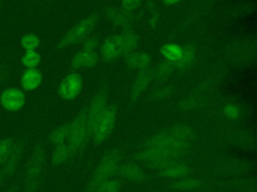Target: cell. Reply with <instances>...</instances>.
<instances>
[{"label": "cell", "instance_id": "cell-27", "mask_svg": "<svg viewBox=\"0 0 257 192\" xmlns=\"http://www.w3.org/2000/svg\"><path fill=\"white\" fill-rule=\"evenodd\" d=\"M201 185V181L198 179H184L177 181L173 183V188L179 189V190H189V189H195Z\"/></svg>", "mask_w": 257, "mask_h": 192}, {"label": "cell", "instance_id": "cell-10", "mask_svg": "<svg viewBox=\"0 0 257 192\" xmlns=\"http://www.w3.org/2000/svg\"><path fill=\"white\" fill-rule=\"evenodd\" d=\"M23 150H24V145L22 142L18 141V142H14V145L10 151V153L8 154L7 158L5 159V161L2 163V165L0 166V173L6 178L8 179L16 170V167L22 157L23 154Z\"/></svg>", "mask_w": 257, "mask_h": 192}, {"label": "cell", "instance_id": "cell-38", "mask_svg": "<svg viewBox=\"0 0 257 192\" xmlns=\"http://www.w3.org/2000/svg\"><path fill=\"white\" fill-rule=\"evenodd\" d=\"M246 192H254V191H246Z\"/></svg>", "mask_w": 257, "mask_h": 192}, {"label": "cell", "instance_id": "cell-21", "mask_svg": "<svg viewBox=\"0 0 257 192\" xmlns=\"http://www.w3.org/2000/svg\"><path fill=\"white\" fill-rule=\"evenodd\" d=\"M121 174L128 180L141 181L146 178V173L137 164L130 163L121 167Z\"/></svg>", "mask_w": 257, "mask_h": 192}, {"label": "cell", "instance_id": "cell-13", "mask_svg": "<svg viewBox=\"0 0 257 192\" xmlns=\"http://www.w3.org/2000/svg\"><path fill=\"white\" fill-rule=\"evenodd\" d=\"M152 80H153L152 69L146 68L144 70H141L132 85V89H131L132 99L137 100L144 93V91L148 88V86Z\"/></svg>", "mask_w": 257, "mask_h": 192}, {"label": "cell", "instance_id": "cell-23", "mask_svg": "<svg viewBox=\"0 0 257 192\" xmlns=\"http://www.w3.org/2000/svg\"><path fill=\"white\" fill-rule=\"evenodd\" d=\"M68 131H69V123H66V124H63V125L57 127L50 133L49 141L54 146L64 143L68 137Z\"/></svg>", "mask_w": 257, "mask_h": 192}, {"label": "cell", "instance_id": "cell-16", "mask_svg": "<svg viewBox=\"0 0 257 192\" xmlns=\"http://www.w3.org/2000/svg\"><path fill=\"white\" fill-rule=\"evenodd\" d=\"M125 64L135 70H144L149 67L151 63V56L147 53H139V52H131L124 55Z\"/></svg>", "mask_w": 257, "mask_h": 192}, {"label": "cell", "instance_id": "cell-36", "mask_svg": "<svg viewBox=\"0 0 257 192\" xmlns=\"http://www.w3.org/2000/svg\"><path fill=\"white\" fill-rule=\"evenodd\" d=\"M4 71L3 70H0V84H1V82H2V79H3V77H4Z\"/></svg>", "mask_w": 257, "mask_h": 192}, {"label": "cell", "instance_id": "cell-17", "mask_svg": "<svg viewBox=\"0 0 257 192\" xmlns=\"http://www.w3.org/2000/svg\"><path fill=\"white\" fill-rule=\"evenodd\" d=\"M119 40L121 45V55H126L134 52V49L138 45L139 37L134 31L126 28L123 30L121 35H119Z\"/></svg>", "mask_w": 257, "mask_h": 192}, {"label": "cell", "instance_id": "cell-7", "mask_svg": "<svg viewBox=\"0 0 257 192\" xmlns=\"http://www.w3.org/2000/svg\"><path fill=\"white\" fill-rule=\"evenodd\" d=\"M25 101L26 97L23 91L15 87L7 88L0 94V105L9 112L20 110L24 106Z\"/></svg>", "mask_w": 257, "mask_h": 192}, {"label": "cell", "instance_id": "cell-4", "mask_svg": "<svg viewBox=\"0 0 257 192\" xmlns=\"http://www.w3.org/2000/svg\"><path fill=\"white\" fill-rule=\"evenodd\" d=\"M119 164V152L111 150L107 152L99 162L92 179L87 187V192H95L96 188L105 180L109 179L111 174L117 169Z\"/></svg>", "mask_w": 257, "mask_h": 192}, {"label": "cell", "instance_id": "cell-24", "mask_svg": "<svg viewBox=\"0 0 257 192\" xmlns=\"http://www.w3.org/2000/svg\"><path fill=\"white\" fill-rule=\"evenodd\" d=\"M40 54L36 50L26 51L21 58V62L26 68H36L40 64Z\"/></svg>", "mask_w": 257, "mask_h": 192}, {"label": "cell", "instance_id": "cell-19", "mask_svg": "<svg viewBox=\"0 0 257 192\" xmlns=\"http://www.w3.org/2000/svg\"><path fill=\"white\" fill-rule=\"evenodd\" d=\"M72 155L70 148L68 144L61 143L55 146L52 156H51V162L54 166L63 164L64 162L67 161V159Z\"/></svg>", "mask_w": 257, "mask_h": 192}, {"label": "cell", "instance_id": "cell-22", "mask_svg": "<svg viewBox=\"0 0 257 192\" xmlns=\"http://www.w3.org/2000/svg\"><path fill=\"white\" fill-rule=\"evenodd\" d=\"M161 54L170 62H177L182 56V47L180 45L170 43L161 48Z\"/></svg>", "mask_w": 257, "mask_h": 192}, {"label": "cell", "instance_id": "cell-33", "mask_svg": "<svg viewBox=\"0 0 257 192\" xmlns=\"http://www.w3.org/2000/svg\"><path fill=\"white\" fill-rule=\"evenodd\" d=\"M170 93H171V88H165L164 90L158 92L156 94V97H158V98H165V97H168L170 95Z\"/></svg>", "mask_w": 257, "mask_h": 192}, {"label": "cell", "instance_id": "cell-20", "mask_svg": "<svg viewBox=\"0 0 257 192\" xmlns=\"http://www.w3.org/2000/svg\"><path fill=\"white\" fill-rule=\"evenodd\" d=\"M173 64H174L173 62H170L168 60L163 61L162 63H160L154 70H152L153 79H155L157 81L167 80L174 71V65Z\"/></svg>", "mask_w": 257, "mask_h": 192}, {"label": "cell", "instance_id": "cell-9", "mask_svg": "<svg viewBox=\"0 0 257 192\" xmlns=\"http://www.w3.org/2000/svg\"><path fill=\"white\" fill-rule=\"evenodd\" d=\"M106 102H107V93L105 90H100L95 94V96L90 101L89 105L86 107L88 130H90L92 124L95 122V120L98 118V116L102 113V111L106 107Z\"/></svg>", "mask_w": 257, "mask_h": 192}, {"label": "cell", "instance_id": "cell-35", "mask_svg": "<svg viewBox=\"0 0 257 192\" xmlns=\"http://www.w3.org/2000/svg\"><path fill=\"white\" fill-rule=\"evenodd\" d=\"M6 180V178L0 173V188H1V186H2V184H3V182Z\"/></svg>", "mask_w": 257, "mask_h": 192}, {"label": "cell", "instance_id": "cell-14", "mask_svg": "<svg viewBox=\"0 0 257 192\" xmlns=\"http://www.w3.org/2000/svg\"><path fill=\"white\" fill-rule=\"evenodd\" d=\"M43 80V75L37 68H27L21 75L20 84L25 91L37 89Z\"/></svg>", "mask_w": 257, "mask_h": 192}, {"label": "cell", "instance_id": "cell-37", "mask_svg": "<svg viewBox=\"0 0 257 192\" xmlns=\"http://www.w3.org/2000/svg\"><path fill=\"white\" fill-rule=\"evenodd\" d=\"M6 192H17V190H16V189H14V188H12V189H9V190H7Z\"/></svg>", "mask_w": 257, "mask_h": 192}, {"label": "cell", "instance_id": "cell-6", "mask_svg": "<svg viewBox=\"0 0 257 192\" xmlns=\"http://www.w3.org/2000/svg\"><path fill=\"white\" fill-rule=\"evenodd\" d=\"M97 21V14L92 13L75 26H73L59 41L58 48H64L83 40L94 28Z\"/></svg>", "mask_w": 257, "mask_h": 192}, {"label": "cell", "instance_id": "cell-40", "mask_svg": "<svg viewBox=\"0 0 257 192\" xmlns=\"http://www.w3.org/2000/svg\"><path fill=\"white\" fill-rule=\"evenodd\" d=\"M0 1H1V0H0Z\"/></svg>", "mask_w": 257, "mask_h": 192}, {"label": "cell", "instance_id": "cell-39", "mask_svg": "<svg viewBox=\"0 0 257 192\" xmlns=\"http://www.w3.org/2000/svg\"><path fill=\"white\" fill-rule=\"evenodd\" d=\"M113 192H118V191H113Z\"/></svg>", "mask_w": 257, "mask_h": 192}, {"label": "cell", "instance_id": "cell-32", "mask_svg": "<svg viewBox=\"0 0 257 192\" xmlns=\"http://www.w3.org/2000/svg\"><path fill=\"white\" fill-rule=\"evenodd\" d=\"M141 4V0H121V6L123 9L127 11H132L135 8L139 7Z\"/></svg>", "mask_w": 257, "mask_h": 192}, {"label": "cell", "instance_id": "cell-3", "mask_svg": "<svg viewBox=\"0 0 257 192\" xmlns=\"http://www.w3.org/2000/svg\"><path fill=\"white\" fill-rule=\"evenodd\" d=\"M89 137V130L87 126V115L86 108H84L76 118L69 123L68 131V146L73 154L81 150Z\"/></svg>", "mask_w": 257, "mask_h": 192}, {"label": "cell", "instance_id": "cell-8", "mask_svg": "<svg viewBox=\"0 0 257 192\" xmlns=\"http://www.w3.org/2000/svg\"><path fill=\"white\" fill-rule=\"evenodd\" d=\"M82 77L78 73H72L66 76L58 87V93L65 100L75 99L82 89Z\"/></svg>", "mask_w": 257, "mask_h": 192}, {"label": "cell", "instance_id": "cell-2", "mask_svg": "<svg viewBox=\"0 0 257 192\" xmlns=\"http://www.w3.org/2000/svg\"><path fill=\"white\" fill-rule=\"evenodd\" d=\"M45 153L41 145L35 146L33 149L29 160L26 165L25 175H24V191L25 192H34L36 189L40 175L42 173L44 165Z\"/></svg>", "mask_w": 257, "mask_h": 192}, {"label": "cell", "instance_id": "cell-1", "mask_svg": "<svg viewBox=\"0 0 257 192\" xmlns=\"http://www.w3.org/2000/svg\"><path fill=\"white\" fill-rule=\"evenodd\" d=\"M193 131L186 125L170 127L146 142L143 150L136 155L150 166H162L168 159L182 154L191 145Z\"/></svg>", "mask_w": 257, "mask_h": 192}, {"label": "cell", "instance_id": "cell-15", "mask_svg": "<svg viewBox=\"0 0 257 192\" xmlns=\"http://www.w3.org/2000/svg\"><path fill=\"white\" fill-rule=\"evenodd\" d=\"M106 16L113 25L121 26L125 29L128 28L133 22V15L131 11L123 8H109L106 11Z\"/></svg>", "mask_w": 257, "mask_h": 192}, {"label": "cell", "instance_id": "cell-28", "mask_svg": "<svg viewBox=\"0 0 257 192\" xmlns=\"http://www.w3.org/2000/svg\"><path fill=\"white\" fill-rule=\"evenodd\" d=\"M14 142L15 141H13L11 138L0 139V166L7 158L8 154L10 153V151L14 145Z\"/></svg>", "mask_w": 257, "mask_h": 192}, {"label": "cell", "instance_id": "cell-31", "mask_svg": "<svg viewBox=\"0 0 257 192\" xmlns=\"http://www.w3.org/2000/svg\"><path fill=\"white\" fill-rule=\"evenodd\" d=\"M98 45V39L96 37H90L84 40L83 42V49L86 50H95Z\"/></svg>", "mask_w": 257, "mask_h": 192}, {"label": "cell", "instance_id": "cell-5", "mask_svg": "<svg viewBox=\"0 0 257 192\" xmlns=\"http://www.w3.org/2000/svg\"><path fill=\"white\" fill-rule=\"evenodd\" d=\"M116 118L115 106H106L89 130V136L95 143H101L112 132Z\"/></svg>", "mask_w": 257, "mask_h": 192}, {"label": "cell", "instance_id": "cell-30", "mask_svg": "<svg viewBox=\"0 0 257 192\" xmlns=\"http://www.w3.org/2000/svg\"><path fill=\"white\" fill-rule=\"evenodd\" d=\"M224 114L227 118H229L231 120H234L239 116V108L235 105L228 104L224 108Z\"/></svg>", "mask_w": 257, "mask_h": 192}, {"label": "cell", "instance_id": "cell-25", "mask_svg": "<svg viewBox=\"0 0 257 192\" xmlns=\"http://www.w3.org/2000/svg\"><path fill=\"white\" fill-rule=\"evenodd\" d=\"M188 167L182 164H172L164 167L162 170V174L167 177H180L184 176L188 173Z\"/></svg>", "mask_w": 257, "mask_h": 192}, {"label": "cell", "instance_id": "cell-34", "mask_svg": "<svg viewBox=\"0 0 257 192\" xmlns=\"http://www.w3.org/2000/svg\"><path fill=\"white\" fill-rule=\"evenodd\" d=\"M180 0H163V2L165 3V4H167V5H173V4H175V3H177V2H179Z\"/></svg>", "mask_w": 257, "mask_h": 192}, {"label": "cell", "instance_id": "cell-12", "mask_svg": "<svg viewBox=\"0 0 257 192\" xmlns=\"http://www.w3.org/2000/svg\"><path fill=\"white\" fill-rule=\"evenodd\" d=\"M97 62L98 55L95 51L82 49L73 56L71 60V66L75 69H85L95 66Z\"/></svg>", "mask_w": 257, "mask_h": 192}, {"label": "cell", "instance_id": "cell-26", "mask_svg": "<svg viewBox=\"0 0 257 192\" xmlns=\"http://www.w3.org/2000/svg\"><path fill=\"white\" fill-rule=\"evenodd\" d=\"M21 46L25 51H30V50H35L39 44H40V40L39 38L33 34V33H28L25 34L22 38H21Z\"/></svg>", "mask_w": 257, "mask_h": 192}, {"label": "cell", "instance_id": "cell-11", "mask_svg": "<svg viewBox=\"0 0 257 192\" xmlns=\"http://www.w3.org/2000/svg\"><path fill=\"white\" fill-rule=\"evenodd\" d=\"M100 55L104 61H112L121 56L119 36H109L104 40L100 48Z\"/></svg>", "mask_w": 257, "mask_h": 192}, {"label": "cell", "instance_id": "cell-29", "mask_svg": "<svg viewBox=\"0 0 257 192\" xmlns=\"http://www.w3.org/2000/svg\"><path fill=\"white\" fill-rule=\"evenodd\" d=\"M120 188V182L115 179H107L103 181L95 190V192H113L118 191Z\"/></svg>", "mask_w": 257, "mask_h": 192}, {"label": "cell", "instance_id": "cell-18", "mask_svg": "<svg viewBox=\"0 0 257 192\" xmlns=\"http://www.w3.org/2000/svg\"><path fill=\"white\" fill-rule=\"evenodd\" d=\"M196 59V49L193 45L187 44L184 47H182V56L181 58L175 62L174 64L176 67L180 69H186L191 67Z\"/></svg>", "mask_w": 257, "mask_h": 192}]
</instances>
